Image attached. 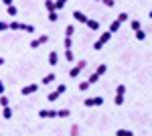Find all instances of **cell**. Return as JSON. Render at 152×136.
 Masks as SVG:
<instances>
[{
	"mask_svg": "<svg viewBox=\"0 0 152 136\" xmlns=\"http://www.w3.org/2000/svg\"><path fill=\"white\" fill-rule=\"evenodd\" d=\"M8 29H10V31H23V33H31V35H35V31H37L33 24L18 23V21H12V23H8Z\"/></svg>",
	"mask_w": 152,
	"mask_h": 136,
	"instance_id": "obj_1",
	"label": "cell"
},
{
	"mask_svg": "<svg viewBox=\"0 0 152 136\" xmlns=\"http://www.w3.org/2000/svg\"><path fill=\"white\" fill-rule=\"evenodd\" d=\"M105 71H107V65H105V63H102V65H97V69H95V71L91 73V75H89V77H87V83H89V85H94V83H97V81H99V77L104 75Z\"/></svg>",
	"mask_w": 152,
	"mask_h": 136,
	"instance_id": "obj_2",
	"label": "cell"
},
{
	"mask_svg": "<svg viewBox=\"0 0 152 136\" xmlns=\"http://www.w3.org/2000/svg\"><path fill=\"white\" fill-rule=\"evenodd\" d=\"M112 37H114V35L110 33V31L102 33V35H99V39H97V41L94 43V49H95V51H102V49H104V47L110 43V39H112Z\"/></svg>",
	"mask_w": 152,
	"mask_h": 136,
	"instance_id": "obj_3",
	"label": "cell"
},
{
	"mask_svg": "<svg viewBox=\"0 0 152 136\" xmlns=\"http://www.w3.org/2000/svg\"><path fill=\"white\" fill-rule=\"evenodd\" d=\"M124 100H126V85L124 83H120L116 87V98H114V104L116 106H122L124 104Z\"/></svg>",
	"mask_w": 152,
	"mask_h": 136,
	"instance_id": "obj_4",
	"label": "cell"
},
{
	"mask_svg": "<svg viewBox=\"0 0 152 136\" xmlns=\"http://www.w3.org/2000/svg\"><path fill=\"white\" fill-rule=\"evenodd\" d=\"M85 65H87V61H85V59H81L77 65H73V67L69 69V77H77V75L81 73L83 69H85Z\"/></svg>",
	"mask_w": 152,
	"mask_h": 136,
	"instance_id": "obj_5",
	"label": "cell"
},
{
	"mask_svg": "<svg viewBox=\"0 0 152 136\" xmlns=\"http://www.w3.org/2000/svg\"><path fill=\"white\" fill-rule=\"evenodd\" d=\"M49 41V35H41V37H37L31 41V49H39V47H43L45 43Z\"/></svg>",
	"mask_w": 152,
	"mask_h": 136,
	"instance_id": "obj_6",
	"label": "cell"
},
{
	"mask_svg": "<svg viewBox=\"0 0 152 136\" xmlns=\"http://www.w3.org/2000/svg\"><path fill=\"white\" fill-rule=\"evenodd\" d=\"M102 104H104V98L95 96V98H87V100L83 102V106H85V108H94V106H102Z\"/></svg>",
	"mask_w": 152,
	"mask_h": 136,
	"instance_id": "obj_7",
	"label": "cell"
},
{
	"mask_svg": "<svg viewBox=\"0 0 152 136\" xmlns=\"http://www.w3.org/2000/svg\"><path fill=\"white\" fill-rule=\"evenodd\" d=\"M37 90H39L37 83H28V85H24L23 90H20V93L23 96H33V93H37Z\"/></svg>",
	"mask_w": 152,
	"mask_h": 136,
	"instance_id": "obj_8",
	"label": "cell"
},
{
	"mask_svg": "<svg viewBox=\"0 0 152 136\" xmlns=\"http://www.w3.org/2000/svg\"><path fill=\"white\" fill-rule=\"evenodd\" d=\"M73 18H75L77 23H81V24H85L87 21H89V16H85L81 10H73Z\"/></svg>",
	"mask_w": 152,
	"mask_h": 136,
	"instance_id": "obj_9",
	"label": "cell"
},
{
	"mask_svg": "<svg viewBox=\"0 0 152 136\" xmlns=\"http://www.w3.org/2000/svg\"><path fill=\"white\" fill-rule=\"evenodd\" d=\"M39 118H57V112L51 110V108H45V110L39 112Z\"/></svg>",
	"mask_w": 152,
	"mask_h": 136,
	"instance_id": "obj_10",
	"label": "cell"
},
{
	"mask_svg": "<svg viewBox=\"0 0 152 136\" xmlns=\"http://www.w3.org/2000/svg\"><path fill=\"white\" fill-rule=\"evenodd\" d=\"M85 24H87V29H89V31H99V23H97L95 18H89Z\"/></svg>",
	"mask_w": 152,
	"mask_h": 136,
	"instance_id": "obj_11",
	"label": "cell"
},
{
	"mask_svg": "<svg viewBox=\"0 0 152 136\" xmlns=\"http://www.w3.org/2000/svg\"><path fill=\"white\" fill-rule=\"evenodd\" d=\"M120 24H122V23H120L118 18H116V21H112V23H110V29H107V31H110L112 35H114V33H118V31H120Z\"/></svg>",
	"mask_w": 152,
	"mask_h": 136,
	"instance_id": "obj_12",
	"label": "cell"
},
{
	"mask_svg": "<svg viewBox=\"0 0 152 136\" xmlns=\"http://www.w3.org/2000/svg\"><path fill=\"white\" fill-rule=\"evenodd\" d=\"M53 81H55V73H47V75L41 79V83H43V85H49V83H53Z\"/></svg>",
	"mask_w": 152,
	"mask_h": 136,
	"instance_id": "obj_13",
	"label": "cell"
},
{
	"mask_svg": "<svg viewBox=\"0 0 152 136\" xmlns=\"http://www.w3.org/2000/svg\"><path fill=\"white\" fill-rule=\"evenodd\" d=\"M57 61H59L57 51H51V53H49V65H57Z\"/></svg>",
	"mask_w": 152,
	"mask_h": 136,
	"instance_id": "obj_14",
	"label": "cell"
},
{
	"mask_svg": "<svg viewBox=\"0 0 152 136\" xmlns=\"http://www.w3.org/2000/svg\"><path fill=\"white\" fill-rule=\"evenodd\" d=\"M2 118H4V120H10V118H12L10 106H4V108H2Z\"/></svg>",
	"mask_w": 152,
	"mask_h": 136,
	"instance_id": "obj_15",
	"label": "cell"
},
{
	"mask_svg": "<svg viewBox=\"0 0 152 136\" xmlns=\"http://www.w3.org/2000/svg\"><path fill=\"white\" fill-rule=\"evenodd\" d=\"M130 29H132V31L136 33V31H140V29H142V23H140V21H136V18H134V21H130Z\"/></svg>",
	"mask_w": 152,
	"mask_h": 136,
	"instance_id": "obj_16",
	"label": "cell"
},
{
	"mask_svg": "<svg viewBox=\"0 0 152 136\" xmlns=\"http://www.w3.org/2000/svg\"><path fill=\"white\" fill-rule=\"evenodd\" d=\"M116 136H134V132L126 130V128H120V130H116Z\"/></svg>",
	"mask_w": 152,
	"mask_h": 136,
	"instance_id": "obj_17",
	"label": "cell"
},
{
	"mask_svg": "<svg viewBox=\"0 0 152 136\" xmlns=\"http://www.w3.org/2000/svg\"><path fill=\"white\" fill-rule=\"evenodd\" d=\"M69 110L67 108H61V110H57V118H69Z\"/></svg>",
	"mask_w": 152,
	"mask_h": 136,
	"instance_id": "obj_18",
	"label": "cell"
},
{
	"mask_svg": "<svg viewBox=\"0 0 152 136\" xmlns=\"http://www.w3.org/2000/svg\"><path fill=\"white\" fill-rule=\"evenodd\" d=\"M6 12H8V16H16L18 14V8L14 4H10V6H6Z\"/></svg>",
	"mask_w": 152,
	"mask_h": 136,
	"instance_id": "obj_19",
	"label": "cell"
},
{
	"mask_svg": "<svg viewBox=\"0 0 152 136\" xmlns=\"http://www.w3.org/2000/svg\"><path fill=\"white\" fill-rule=\"evenodd\" d=\"M45 8H47L49 12L57 10V8H55V0H45Z\"/></svg>",
	"mask_w": 152,
	"mask_h": 136,
	"instance_id": "obj_20",
	"label": "cell"
},
{
	"mask_svg": "<svg viewBox=\"0 0 152 136\" xmlns=\"http://www.w3.org/2000/svg\"><path fill=\"white\" fill-rule=\"evenodd\" d=\"M79 130H81L79 124H73V126H71V130H69V136H79Z\"/></svg>",
	"mask_w": 152,
	"mask_h": 136,
	"instance_id": "obj_21",
	"label": "cell"
},
{
	"mask_svg": "<svg viewBox=\"0 0 152 136\" xmlns=\"http://www.w3.org/2000/svg\"><path fill=\"white\" fill-rule=\"evenodd\" d=\"M73 33H75V26L73 24H67L65 26V37H73Z\"/></svg>",
	"mask_w": 152,
	"mask_h": 136,
	"instance_id": "obj_22",
	"label": "cell"
},
{
	"mask_svg": "<svg viewBox=\"0 0 152 136\" xmlns=\"http://www.w3.org/2000/svg\"><path fill=\"white\" fill-rule=\"evenodd\" d=\"M59 98H61V96H59L57 91H51V93H49V96H47V100H49V102H57Z\"/></svg>",
	"mask_w": 152,
	"mask_h": 136,
	"instance_id": "obj_23",
	"label": "cell"
},
{
	"mask_svg": "<svg viewBox=\"0 0 152 136\" xmlns=\"http://www.w3.org/2000/svg\"><path fill=\"white\" fill-rule=\"evenodd\" d=\"M49 21H51V23H57V21H59V12L57 10L49 12Z\"/></svg>",
	"mask_w": 152,
	"mask_h": 136,
	"instance_id": "obj_24",
	"label": "cell"
},
{
	"mask_svg": "<svg viewBox=\"0 0 152 136\" xmlns=\"http://www.w3.org/2000/svg\"><path fill=\"white\" fill-rule=\"evenodd\" d=\"M63 45H65V49H71V45H73V37H65V39H63Z\"/></svg>",
	"mask_w": 152,
	"mask_h": 136,
	"instance_id": "obj_25",
	"label": "cell"
},
{
	"mask_svg": "<svg viewBox=\"0 0 152 136\" xmlns=\"http://www.w3.org/2000/svg\"><path fill=\"white\" fill-rule=\"evenodd\" d=\"M118 21H120V23H126V21H130L128 12H120V14H118Z\"/></svg>",
	"mask_w": 152,
	"mask_h": 136,
	"instance_id": "obj_26",
	"label": "cell"
},
{
	"mask_svg": "<svg viewBox=\"0 0 152 136\" xmlns=\"http://www.w3.org/2000/svg\"><path fill=\"white\" fill-rule=\"evenodd\" d=\"M77 87H79V91L89 90V83H87V79H85V81H79V85H77Z\"/></svg>",
	"mask_w": 152,
	"mask_h": 136,
	"instance_id": "obj_27",
	"label": "cell"
},
{
	"mask_svg": "<svg viewBox=\"0 0 152 136\" xmlns=\"http://www.w3.org/2000/svg\"><path fill=\"white\" fill-rule=\"evenodd\" d=\"M59 93V96H61V93H65V91H67V85H65V83H59L57 85V90H55Z\"/></svg>",
	"mask_w": 152,
	"mask_h": 136,
	"instance_id": "obj_28",
	"label": "cell"
},
{
	"mask_svg": "<svg viewBox=\"0 0 152 136\" xmlns=\"http://www.w3.org/2000/svg\"><path fill=\"white\" fill-rule=\"evenodd\" d=\"M65 59H67V61H73V59H75V55H73L71 49H65Z\"/></svg>",
	"mask_w": 152,
	"mask_h": 136,
	"instance_id": "obj_29",
	"label": "cell"
},
{
	"mask_svg": "<svg viewBox=\"0 0 152 136\" xmlns=\"http://www.w3.org/2000/svg\"><path fill=\"white\" fill-rule=\"evenodd\" d=\"M65 4H67V0H55V8H57V10H61Z\"/></svg>",
	"mask_w": 152,
	"mask_h": 136,
	"instance_id": "obj_30",
	"label": "cell"
},
{
	"mask_svg": "<svg viewBox=\"0 0 152 136\" xmlns=\"http://www.w3.org/2000/svg\"><path fill=\"white\" fill-rule=\"evenodd\" d=\"M136 39H138V41H144V39H146V33H144V31H136Z\"/></svg>",
	"mask_w": 152,
	"mask_h": 136,
	"instance_id": "obj_31",
	"label": "cell"
},
{
	"mask_svg": "<svg viewBox=\"0 0 152 136\" xmlns=\"http://www.w3.org/2000/svg\"><path fill=\"white\" fill-rule=\"evenodd\" d=\"M4 31H10V29H8V23L0 21V33H4Z\"/></svg>",
	"mask_w": 152,
	"mask_h": 136,
	"instance_id": "obj_32",
	"label": "cell"
},
{
	"mask_svg": "<svg viewBox=\"0 0 152 136\" xmlns=\"http://www.w3.org/2000/svg\"><path fill=\"white\" fill-rule=\"evenodd\" d=\"M8 98H6V96H0V106H2V108H4V106H8Z\"/></svg>",
	"mask_w": 152,
	"mask_h": 136,
	"instance_id": "obj_33",
	"label": "cell"
},
{
	"mask_svg": "<svg viewBox=\"0 0 152 136\" xmlns=\"http://www.w3.org/2000/svg\"><path fill=\"white\" fill-rule=\"evenodd\" d=\"M102 2H104L105 6H110V8H112V6H114V4H116V0H102Z\"/></svg>",
	"mask_w": 152,
	"mask_h": 136,
	"instance_id": "obj_34",
	"label": "cell"
},
{
	"mask_svg": "<svg viewBox=\"0 0 152 136\" xmlns=\"http://www.w3.org/2000/svg\"><path fill=\"white\" fill-rule=\"evenodd\" d=\"M0 96H4V83H2V79H0Z\"/></svg>",
	"mask_w": 152,
	"mask_h": 136,
	"instance_id": "obj_35",
	"label": "cell"
},
{
	"mask_svg": "<svg viewBox=\"0 0 152 136\" xmlns=\"http://www.w3.org/2000/svg\"><path fill=\"white\" fill-rule=\"evenodd\" d=\"M2 4H6V6H10V4H12V0H2Z\"/></svg>",
	"mask_w": 152,
	"mask_h": 136,
	"instance_id": "obj_36",
	"label": "cell"
},
{
	"mask_svg": "<svg viewBox=\"0 0 152 136\" xmlns=\"http://www.w3.org/2000/svg\"><path fill=\"white\" fill-rule=\"evenodd\" d=\"M0 65H4V59H2V57H0Z\"/></svg>",
	"mask_w": 152,
	"mask_h": 136,
	"instance_id": "obj_37",
	"label": "cell"
},
{
	"mask_svg": "<svg viewBox=\"0 0 152 136\" xmlns=\"http://www.w3.org/2000/svg\"><path fill=\"white\" fill-rule=\"evenodd\" d=\"M148 16H150V18H152V10H150V14H148Z\"/></svg>",
	"mask_w": 152,
	"mask_h": 136,
	"instance_id": "obj_38",
	"label": "cell"
},
{
	"mask_svg": "<svg viewBox=\"0 0 152 136\" xmlns=\"http://www.w3.org/2000/svg\"><path fill=\"white\" fill-rule=\"evenodd\" d=\"M95 2H102V0H95Z\"/></svg>",
	"mask_w": 152,
	"mask_h": 136,
	"instance_id": "obj_39",
	"label": "cell"
}]
</instances>
